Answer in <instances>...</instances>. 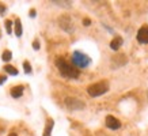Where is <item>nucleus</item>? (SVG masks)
I'll return each mask as SVG.
<instances>
[{
  "instance_id": "39448f33",
  "label": "nucleus",
  "mask_w": 148,
  "mask_h": 136,
  "mask_svg": "<svg viewBox=\"0 0 148 136\" xmlns=\"http://www.w3.org/2000/svg\"><path fill=\"white\" fill-rule=\"evenodd\" d=\"M137 41L140 44H148V26H143L137 32Z\"/></svg>"
},
{
  "instance_id": "6ab92c4d",
  "label": "nucleus",
  "mask_w": 148,
  "mask_h": 136,
  "mask_svg": "<svg viewBox=\"0 0 148 136\" xmlns=\"http://www.w3.org/2000/svg\"><path fill=\"white\" fill-rule=\"evenodd\" d=\"M83 23H84V26H90V25H91V21H90V19L86 18L84 21H83Z\"/></svg>"
},
{
  "instance_id": "423d86ee",
  "label": "nucleus",
  "mask_w": 148,
  "mask_h": 136,
  "mask_svg": "<svg viewBox=\"0 0 148 136\" xmlns=\"http://www.w3.org/2000/svg\"><path fill=\"white\" fill-rule=\"evenodd\" d=\"M106 127L110 128V129H118V128L121 127V122L114 116H108L106 117Z\"/></svg>"
},
{
  "instance_id": "5701e85b",
  "label": "nucleus",
  "mask_w": 148,
  "mask_h": 136,
  "mask_svg": "<svg viewBox=\"0 0 148 136\" xmlns=\"http://www.w3.org/2000/svg\"><path fill=\"white\" fill-rule=\"evenodd\" d=\"M0 37H1V36H0Z\"/></svg>"
},
{
  "instance_id": "6e6552de",
  "label": "nucleus",
  "mask_w": 148,
  "mask_h": 136,
  "mask_svg": "<svg viewBox=\"0 0 148 136\" xmlns=\"http://www.w3.org/2000/svg\"><path fill=\"white\" fill-rule=\"evenodd\" d=\"M23 90H25V87L23 86H15L11 89V97L12 98H21L23 95Z\"/></svg>"
},
{
  "instance_id": "a211bd4d",
  "label": "nucleus",
  "mask_w": 148,
  "mask_h": 136,
  "mask_svg": "<svg viewBox=\"0 0 148 136\" xmlns=\"http://www.w3.org/2000/svg\"><path fill=\"white\" fill-rule=\"evenodd\" d=\"M5 79H7V76H4V75H0V86H1V84L5 82Z\"/></svg>"
},
{
  "instance_id": "412c9836",
  "label": "nucleus",
  "mask_w": 148,
  "mask_h": 136,
  "mask_svg": "<svg viewBox=\"0 0 148 136\" xmlns=\"http://www.w3.org/2000/svg\"><path fill=\"white\" fill-rule=\"evenodd\" d=\"M30 16H32V18L36 16V10H30Z\"/></svg>"
},
{
  "instance_id": "dca6fc26",
  "label": "nucleus",
  "mask_w": 148,
  "mask_h": 136,
  "mask_svg": "<svg viewBox=\"0 0 148 136\" xmlns=\"http://www.w3.org/2000/svg\"><path fill=\"white\" fill-rule=\"evenodd\" d=\"M54 4H58V5H63V7H69L71 5V1H52Z\"/></svg>"
},
{
  "instance_id": "f3484780",
  "label": "nucleus",
  "mask_w": 148,
  "mask_h": 136,
  "mask_svg": "<svg viewBox=\"0 0 148 136\" xmlns=\"http://www.w3.org/2000/svg\"><path fill=\"white\" fill-rule=\"evenodd\" d=\"M33 49H34V50L40 49V42H38V40H36L34 42H33Z\"/></svg>"
},
{
  "instance_id": "4468645a",
  "label": "nucleus",
  "mask_w": 148,
  "mask_h": 136,
  "mask_svg": "<svg viewBox=\"0 0 148 136\" xmlns=\"http://www.w3.org/2000/svg\"><path fill=\"white\" fill-rule=\"evenodd\" d=\"M5 30H7V33H8V34H11V33H12V22H11V21H8V19L5 21Z\"/></svg>"
},
{
  "instance_id": "ddd939ff",
  "label": "nucleus",
  "mask_w": 148,
  "mask_h": 136,
  "mask_svg": "<svg viewBox=\"0 0 148 136\" xmlns=\"http://www.w3.org/2000/svg\"><path fill=\"white\" fill-rule=\"evenodd\" d=\"M1 59H3V61H10V60L12 59V53L10 50H4L3 54H1Z\"/></svg>"
},
{
  "instance_id": "2eb2a0df",
  "label": "nucleus",
  "mask_w": 148,
  "mask_h": 136,
  "mask_svg": "<svg viewBox=\"0 0 148 136\" xmlns=\"http://www.w3.org/2000/svg\"><path fill=\"white\" fill-rule=\"evenodd\" d=\"M23 68H25V72H26V73L32 72V65H30V63H29V61H25V63H23Z\"/></svg>"
},
{
  "instance_id": "aec40b11",
  "label": "nucleus",
  "mask_w": 148,
  "mask_h": 136,
  "mask_svg": "<svg viewBox=\"0 0 148 136\" xmlns=\"http://www.w3.org/2000/svg\"><path fill=\"white\" fill-rule=\"evenodd\" d=\"M4 11H5V7H4V5H0V12H1L0 15H4V14H3Z\"/></svg>"
},
{
  "instance_id": "f03ea898",
  "label": "nucleus",
  "mask_w": 148,
  "mask_h": 136,
  "mask_svg": "<svg viewBox=\"0 0 148 136\" xmlns=\"http://www.w3.org/2000/svg\"><path fill=\"white\" fill-rule=\"evenodd\" d=\"M72 65L75 68H87L88 65L91 64V59L87 56V54L82 53V52H79V50H75L73 53H72Z\"/></svg>"
},
{
  "instance_id": "1a4fd4ad",
  "label": "nucleus",
  "mask_w": 148,
  "mask_h": 136,
  "mask_svg": "<svg viewBox=\"0 0 148 136\" xmlns=\"http://www.w3.org/2000/svg\"><path fill=\"white\" fill-rule=\"evenodd\" d=\"M122 42H124V40H122L121 37H114V40L110 42V48H112L113 50H118L120 46L122 45Z\"/></svg>"
},
{
  "instance_id": "0eeeda50",
  "label": "nucleus",
  "mask_w": 148,
  "mask_h": 136,
  "mask_svg": "<svg viewBox=\"0 0 148 136\" xmlns=\"http://www.w3.org/2000/svg\"><path fill=\"white\" fill-rule=\"evenodd\" d=\"M60 26L63 27L64 30L67 33H72L73 32V26H72V22H71V19L68 18V16H63V18H60Z\"/></svg>"
},
{
  "instance_id": "f257e3e1",
  "label": "nucleus",
  "mask_w": 148,
  "mask_h": 136,
  "mask_svg": "<svg viewBox=\"0 0 148 136\" xmlns=\"http://www.w3.org/2000/svg\"><path fill=\"white\" fill-rule=\"evenodd\" d=\"M56 67H57L58 72L63 78H67V79H77L80 72H79V69L75 68L72 64L67 63L63 57H58L56 59Z\"/></svg>"
},
{
  "instance_id": "4be33fe9",
  "label": "nucleus",
  "mask_w": 148,
  "mask_h": 136,
  "mask_svg": "<svg viewBox=\"0 0 148 136\" xmlns=\"http://www.w3.org/2000/svg\"><path fill=\"white\" fill-rule=\"evenodd\" d=\"M8 136H18V135H16V133H14V132H12V133H10Z\"/></svg>"
},
{
  "instance_id": "9b49d317",
  "label": "nucleus",
  "mask_w": 148,
  "mask_h": 136,
  "mask_svg": "<svg viewBox=\"0 0 148 136\" xmlns=\"http://www.w3.org/2000/svg\"><path fill=\"white\" fill-rule=\"evenodd\" d=\"M15 36L22 37V23H21V19L19 18L15 19Z\"/></svg>"
},
{
  "instance_id": "9d476101",
  "label": "nucleus",
  "mask_w": 148,
  "mask_h": 136,
  "mask_svg": "<svg viewBox=\"0 0 148 136\" xmlns=\"http://www.w3.org/2000/svg\"><path fill=\"white\" fill-rule=\"evenodd\" d=\"M53 127H54V121L52 120V118H49L48 122H46V127H45V129H44V135L42 136H50L52 135V129H53Z\"/></svg>"
},
{
  "instance_id": "f8f14e48",
  "label": "nucleus",
  "mask_w": 148,
  "mask_h": 136,
  "mask_svg": "<svg viewBox=\"0 0 148 136\" xmlns=\"http://www.w3.org/2000/svg\"><path fill=\"white\" fill-rule=\"evenodd\" d=\"M4 71L7 73H10V75H14V76H16V75H18V69H16L15 67H12V65H5Z\"/></svg>"
},
{
  "instance_id": "7ed1b4c3",
  "label": "nucleus",
  "mask_w": 148,
  "mask_h": 136,
  "mask_svg": "<svg viewBox=\"0 0 148 136\" xmlns=\"http://www.w3.org/2000/svg\"><path fill=\"white\" fill-rule=\"evenodd\" d=\"M108 90H109L108 82H98V83H94V84L87 87V93H88L90 97H99V95L108 93Z\"/></svg>"
},
{
  "instance_id": "20e7f679",
  "label": "nucleus",
  "mask_w": 148,
  "mask_h": 136,
  "mask_svg": "<svg viewBox=\"0 0 148 136\" xmlns=\"http://www.w3.org/2000/svg\"><path fill=\"white\" fill-rule=\"evenodd\" d=\"M65 106L69 110H82L84 108V104L80 100H76V98H67L65 100Z\"/></svg>"
}]
</instances>
